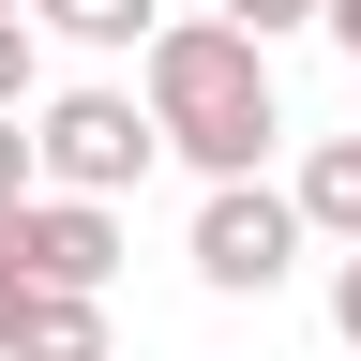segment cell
Wrapping results in <instances>:
<instances>
[{"instance_id":"cell-6","label":"cell","mask_w":361,"mask_h":361,"mask_svg":"<svg viewBox=\"0 0 361 361\" xmlns=\"http://www.w3.org/2000/svg\"><path fill=\"white\" fill-rule=\"evenodd\" d=\"M30 30H61V45H135V61H151L180 16H166V0H30Z\"/></svg>"},{"instance_id":"cell-7","label":"cell","mask_w":361,"mask_h":361,"mask_svg":"<svg viewBox=\"0 0 361 361\" xmlns=\"http://www.w3.org/2000/svg\"><path fill=\"white\" fill-rule=\"evenodd\" d=\"M16 361H106V301H45L16 331Z\"/></svg>"},{"instance_id":"cell-5","label":"cell","mask_w":361,"mask_h":361,"mask_svg":"<svg viewBox=\"0 0 361 361\" xmlns=\"http://www.w3.org/2000/svg\"><path fill=\"white\" fill-rule=\"evenodd\" d=\"M286 196H301V226H316V241H346V256H361V135H316Z\"/></svg>"},{"instance_id":"cell-9","label":"cell","mask_w":361,"mask_h":361,"mask_svg":"<svg viewBox=\"0 0 361 361\" xmlns=\"http://www.w3.org/2000/svg\"><path fill=\"white\" fill-rule=\"evenodd\" d=\"M301 16L331 30V0H226V30H256V45H271V30H301Z\"/></svg>"},{"instance_id":"cell-1","label":"cell","mask_w":361,"mask_h":361,"mask_svg":"<svg viewBox=\"0 0 361 361\" xmlns=\"http://www.w3.org/2000/svg\"><path fill=\"white\" fill-rule=\"evenodd\" d=\"M151 121H166V151L211 180H256V151L286 135V106H271V45L256 30H226V16H180L151 45Z\"/></svg>"},{"instance_id":"cell-2","label":"cell","mask_w":361,"mask_h":361,"mask_svg":"<svg viewBox=\"0 0 361 361\" xmlns=\"http://www.w3.org/2000/svg\"><path fill=\"white\" fill-rule=\"evenodd\" d=\"M30 151H45V196H90V211H121V180L166 151V121L135 106V90H45Z\"/></svg>"},{"instance_id":"cell-10","label":"cell","mask_w":361,"mask_h":361,"mask_svg":"<svg viewBox=\"0 0 361 361\" xmlns=\"http://www.w3.org/2000/svg\"><path fill=\"white\" fill-rule=\"evenodd\" d=\"M30 196H45V151H30L16 121H0V211H30Z\"/></svg>"},{"instance_id":"cell-13","label":"cell","mask_w":361,"mask_h":361,"mask_svg":"<svg viewBox=\"0 0 361 361\" xmlns=\"http://www.w3.org/2000/svg\"><path fill=\"white\" fill-rule=\"evenodd\" d=\"M0 16H30V0H0Z\"/></svg>"},{"instance_id":"cell-4","label":"cell","mask_w":361,"mask_h":361,"mask_svg":"<svg viewBox=\"0 0 361 361\" xmlns=\"http://www.w3.org/2000/svg\"><path fill=\"white\" fill-rule=\"evenodd\" d=\"M16 256H30L45 301H106V271H121V211H90V196H30V211H16Z\"/></svg>"},{"instance_id":"cell-12","label":"cell","mask_w":361,"mask_h":361,"mask_svg":"<svg viewBox=\"0 0 361 361\" xmlns=\"http://www.w3.org/2000/svg\"><path fill=\"white\" fill-rule=\"evenodd\" d=\"M331 45H346V61H361V0H331Z\"/></svg>"},{"instance_id":"cell-11","label":"cell","mask_w":361,"mask_h":361,"mask_svg":"<svg viewBox=\"0 0 361 361\" xmlns=\"http://www.w3.org/2000/svg\"><path fill=\"white\" fill-rule=\"evenodd\" d=\"M331 331H346V346H361V256H346V271H331Z\"/></svg>"},{"instance_id":"cell-8","label":"cell","mask_w":361,"mask_h":361,"mask_svg":"<svg viewBox=\"0 0 361 361\" xmlns=\"http://www.w3.org/2000/svg\"><path fill=\"white\" fill-rule=\"evenodd\" d=\"M0 121H45V30L0 16Z\"/></svg>"},{"instance_id":"cell-3","label":"cell","mask_w":361,"mask_h":361,"mask_svg":"<svg viewBox=\"0 0 361 361\" xmlns=\"http://www.w3.org/2000/svg\"><path fill=\"white\" fill-rule=\"evenodd\" d=\"M301 196H271V180H226V196H196V286L211 301H271L301 271Z\"/></svg>"}]
</instances>
